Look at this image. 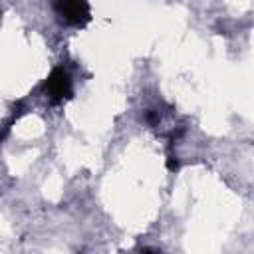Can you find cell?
<instances>
[{"mask_svg":"<svg viewBox=\"0 0 254 254\" xmlns=\"http://www.w3.org/2000/svg\"><path fill=\"white\" fill-rule=\"evenodd\" d=\"M48 87H50V93H52V95L60 97V95H64V93L67 91V77H65L62 71H58V73H54V77L50 79Z\"/></svg>","mask_w":254,"mask_h":254,"instance_id":"obj_2","label":"cell"},{"mask_svg":"<svg viewBox=\"0 0 254 254\" xmlns=\"http://www.w3.org/2000/svg\"><path fill=\"white\" fill-rule=\"evenodd\" d=\"M62 6V12L69 18V20H79L81 16H85V6L81 0H58Z\"/></svg>","mask_w":254,"mask_h":254,"instance_id":"obj_1","label":"cell"}]
</instances>
